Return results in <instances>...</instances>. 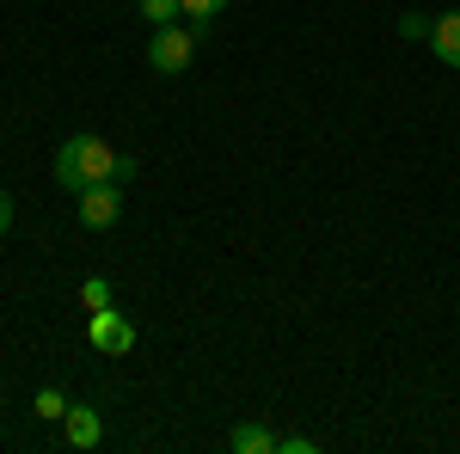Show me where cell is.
<instances>
[{"label": "cell", "mask_w": 460, "mask_h": 454, "mask_svg": "<svg viewBox=\"0 0 460 454\" xmlns=\"http://www.w3.org/2000/svg\"><path fill=\"white\" fill-rule=\"evenodd\" d=\"M117 160H123V154H111V141L68 136L56 147V184H62L68 197H80L86 184H117Z\"/></svg>", "instance_id": "6da1fadb"}, {"label": "cell", "mask_w": 460, "mask_h": 454, "mask_svg": "<svg viewBox=\"0 0 460 454\" xmlns=\"http://www.w3.org/2000/svg\"><path fill=\"white\" fill-rule=\"evenodd\" d=\"M190 56H197V31L190 25H160V31L147 37V62L160 74H184Z\"/></svg>", "instance_id": "7a4b0ae2"}, {"label": "cell", "mask_w": 460, "mask_h": 454, "mask_svg": "<svg viewBox=\"0 0 460 454\" xmlns=\"http://www.w3.org/2000/svg\"><path fill=\"white\" fill-rule=\"evenodd\" d=\"M86 338H93V350H105V356H129L136 350V325L117 314V307H99V314L86 319Z\"/></svg>", "instance_id": "3957f363"}, {"label": "cell", "mask_w": 460, "mask_h": 454, "mask_svg": "<svg viewBox=\"0 0 460 454\" xmlns=\"http://www.w3.org/2000/svg\"><path fill=\"white\" fill-rule=\"evenodd\" d=\"M117 215H123V184H86V191H80V221H86L93 234L117 227Z\"/></svg>", "instance_id": "277c9868"}, {"label": "cell", "mask_w": 460, "mask_h": 454, "mask_svg": "<svg viewBox=\"0 0 460 454\" xmlns=\"http://www.w3.org/2000/svg\"><path fill=\"white\" fill-rule=\"evenodd\" d=\"M68 449H99L105 442V418H99V405H68Z\"/></svg>", "instance_id": "5b68a950"}, {"label": "cell", "mask_w": 460, "mask_h": 454, "mask_svg": "<svg viewBox=\"0 0 460 454\" xmlns=\"http://www.w3.org/2000/svg\"><path fill=\"white\" fill-rule=\"evenodd\" d=\"M429 49L448 62V68H460V6L455 13H436V31H429Z\"/></svg>", "instance_id": "8992f818"}, {"label": "cell", "mask_w": 460, "mask_h": 454, "mask_svg": "<svg viewBox=\"0 0 460 454\" xmlns=\"http://www.w3.org/2000/svg\"><path fill=\"white\" fill-rule=\"evenodd\" d=\"M227 449L234 454H277V436H270V423H234Z\"/></svg>", "instance_id": "52a82bcc"}, {"label": "cell", "mask_w": 460, "mask_h": 454, "mask_svg": "<svg viewBox=\"0 0 460 454\" xmlns=\"http://www.w3.org/2000/svg\"><path fill=\"white\" fill-rule=\"evenodd\" d=\"M178 6H184V19H190V31L203 37L215 25V13H221V6H227V0H178Z\"/></svg>", "instance_id": "ba28073f"}, {"label": "cell", "mask_w": 460, "mask_h": 454, "mask_svg": "<svg viewBox=\"0 0 460 454\" xmlns=\"http://www.w3.org/2000/svg\"><path fill=\"white\" fill-rule=\"evenodd\" d=\"M429 31H436V13H399V37L405 43H429Z\"/></svg>", "instance_id": "9c48e42d"}, {"label": "cell", "mask_w": 460, "mask_h": 454, "mask_svg": "<svg viewBox=\"0 0 460 454\" xmlns=\"http://www.w3.org/2000/svg\"><path fill=\"white\" fill-rule=\"evenodd\" d=\"M80 301H86V314H99V307H117V295H111L105 277H86L80 282Z\"/></svg>", "instance_id": "30bf717a"}, {"label": "cell", "mask_w": 460, "mask_h": 454, "mask_svg": "<svg viewBox=\"0 0 460 454\" xmlns=\"http://www.w3.org/2000/svg\"><path fill=\"white\" fill-rule=\"evenodd\" d=\"M136 6H142V19H147V25H154V31H160V25H172L178 13H184L178 0H136Z\"/></svg>", "instance_id": "8fae6325"}, {"label": "cell", "mask_w": 460, "mask_h": 454, "mask_svg": "<svg viewBox=\"0 0 460 454\" xmlns=\"http://www.w3.org/2000/svg\"><path fill=\"white\" fill-rule=\"evenodd\" d=\"M37 418H68V399H62L56 387H43V393H37Z\"/></svg>", "instance_id": "7c38bea8"}, {"label": "cell", "mask_w": 460, "mask_h": 454, "mask_svg": "<svg viewBox=\"0 0 460 454\" xmlns=\"http://www.w3.org/2000/svg\"><path fill=\"white\" fill-rule=\"evenodd\" d=\"M277 454H314V436H277Z\"/></svg>", "instance_id": "4fadbf2b"}, {"label": "cell", "mask_w": 460, "mask_h": 454, "mask_svg": "<svg viewBox=\"0 0 460 454\" xmlns=\"http://www.w3.org/2000/svg\"><path fill=\"white\" fill-rule=\"evenodd\" d=\"M13 215H19V209H13V197H6V191H0V234H6V227H13Z\"/></svg>", "instance_id": "5bb4252c"}]
</instances>
